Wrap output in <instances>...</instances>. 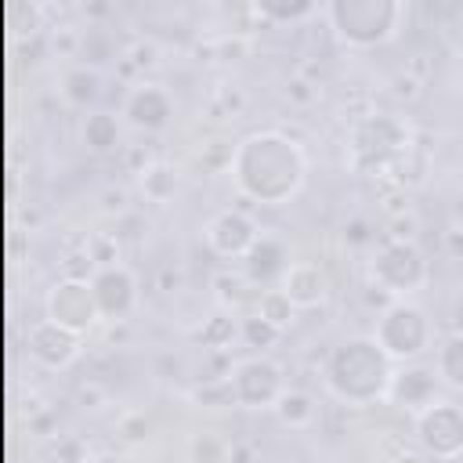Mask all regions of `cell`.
<instances>
[{
    "mask_svg": "<svg viewBox=\"0 0 463 463\" xmlns=\"http://www.w3.org/2000/svg\"><path fill=\"white\" fill-rule=\"evenodd\" d=\"M228 166L235 174V184L250 199H257L264 206H279L289 195H297V188L304 184L307 156L293 137H286L279 130H257V134L242 137L239 148H232Z\"/></svg>",
    "mask_w": 463,
    "mask_h": 463,
    "instance_id": "obj_1",
    "label": "cell"
},
{
    "mask_svg": "<svg viewBox=\"0 0 463 463\" xmlns=\"http://www.w3.org/2000/svg\"><path fill=\"white\" fill-rule=\"evenodd\" d=\"M391 358L373 336H351L340 347H333L326 362V387L347 402V405H373L387 398L391 387Z\"/></svg>",
    "mask_w": 463,
    "mask_h": 463,
    "instance_id": "obj_2",
    "label": "cell"
},
{
    "mask_svg": "<svg viewBox=\"0 0 463 463\" xmlns=\"http://www.w3.org/2000/svg\"><path fill=\"white\" fill-rule=\"evenodd\" d=\"M326 14L344 43L373 47V43H387L398 33L405 7L394 0H336L326 4Z\"/></svg>",
    "mask_w": 463,
    "mask_h": 463,
    "instance_id": "obj_3",
    "label": "cell"
},
{
    "mask_svg": "<svg viewBox=\"0 0 463 463\" xmlns=\"http://www.w3.org/2000/svg\"><path fill=\"white\" fill-rule=\"evenodd\" d=\"M373 340L383 347V354L391 362H405V358H420L430 347V322L423 315V307L409 304V300H394L380 322Z\"/></svg>",
    "mask_w": 463,
    "mask_h": 463,
    "instance_id": "obj_4",
    "label": "cell"
},
{
    "mask_svg": "<svg viewBox=\"0 0 463 463\" xmlns=\"http://www.w3.org/2000/svg\"><path fill=\"white\" fill-rule=\"evenodd\" d=\"M373 282L391 297H409L427 282V260L416 242L387 239L373 257Z\"/></svg>",
    "mask_w": 463,
    "mask_h": 463,
    "instance_id": "obj_5",
    "label": "cell"
},
{
    "mask_svg": "<svg viewBox=\"0 0 463 463\" xmlns=\"http://www.w3.org/2000/svg\"><path fill=\"white\" fill-rule=\"evenodd\" d=\"M228 394L235 405L242 409H275V402L286 394V383H282V365L257 354V358H246L239 362L232 373H228Z\"/></svg>",
    "mask_w": 463,
    "mask_h": 463,
    "instance_id": "obj_6",
    "label": "cell"
},
{
    "mask_svg": "<svg viewBox=\"0 0 463 463\" xmlns=\"http://www.w3.org/2000/svg\"><path fill=\"white\" fill-rule=\"evenodd\" d=\"M416 434L420 445L438 459L463 456V405L430 402L423 412H416Z\"/></svg>",
    "mask_w": 463,
    "mask_h": 463,
    "instance_id": "obj_7",
    "label": "cell"
},
{
    "mask_svg": "<svg viewBox=\"0 0 463 463\" xmlns=\"http://www.w3.org/2000/svg\"><path fill=\"white\" fill-rule=\"evenodd\" d=\"M365 134H373V145H351V163L358 170H383L387 163L402 159L409 152V130L402 119L380 112L358 123Z\"/></svg>",
    "mask_w": 463,
    "mask_h": 463,
    "instance_id": "obj_8",
    "label": "cell"
},
{
    "mask_svg": "<svg viewBox=\"0 0 463 463\" xmlns=\"http://www.w3.org/2000/svg\"><path fill=\"white\" fill-rule=\"evenodd\" d=\"M47 318L83 336L101 318L90 282L87 279H61V282H54L51 293H47Z\"/></svg>",
    "mask_w": 463,
    "mask_h": 463,
    "instance_id": "obj_9",
    "label": "cell"
},
{
    "mask_svg": "<svg viewBox=\"0 0 463 463\" xmlns=\"http://www.w3.org/2000/svg\"><path fill=\"white\" fill-rule=\"evenodd\" d=\"M90 289H94L101 318H127L134 311V304H137V279L123 264L98 268L94 279H90Z\"/></svg>",
    "mask_w": 463,
    "mask_h": 463,
    "instance_id": "obj_10",
    "label": "cell"
},
{
    "mask_svg": "<svg viewBox=\"0 0 463 463\" xmlns=\"http://www.w3.org/2000/svg\"><path fill=\"white\" fill-rule=\"evenodd\" d=\"M29 354H33L43 369H65V365H72L76 354H80V333H72V329L51 322V318H43V322H36V326L29 329Z\"/></svg>",
    "mask_w": 463,
    "mask_h": 463,
    "instance_id": "obj_11",
    "label": "cell"
},
{
    "mask_svg": "<svg viewBox=\"0 0 463 463\" xmlns=\"http://www.w3.org/2000/svg\"><path fill=\"white\" fill-rule=\"evenodd\" d=\"M257 239H260V232H257V224L250 221V213H242V210H221V213L210 217V224H206V242H210L221 257H246Z\"/></svg>",
    "mask_w": 463,
    "mask_h": 463,
    "instance_id": "obj_12",
    "label": "cell"
},
{
    "mask_svg": "<svg viewBox=\"0 0 463 463\" xmlns=\"http://www.w3.org/2000/svg\"><path fill=\"white\" fill-rule=\"evenodd\" d=\"M123 116H127L137 130H159V127H166L170 116H174V101H170V94H166L159 83H141V87H134V90L127 94Z\"/></svg>",
    "mask_w": 463,
    "mask_h": 463,
    "instance_id": "obj_13",
    "label": "cell"
},
{
    "mask_svg": "<svg viewBox=\"0 0 463 463\" xmlns=\"http://www.w3.org/2000/svg\"><path fill=\"white\" fill-rule=\"evenodd\" d=\"M434 387H438V373L427 369V365H409V369H398L391 376V387H387V398L398 402L402 409L409 412H423L430 402H434Z\"/></svg>",
    "mask_w": 463,
    "mask_h": 463,
    "instance_id": "obj_14",
    "label": "cell"
},
{
    "mask_svg": "<svg viewBox=\"0 0 463 463\" xmlns=\"http://www.w3.org/2000/svg\"><path fill=\"white\" fill-rule=\"evenodd\" d=\"M279 289L293 300V307H318V304L329 297V282H326L322 268L311 264V260H297V264H289L286 275H282V286H279Z\"/></svg>",
    "mask_w": 463,
    "mask_h": 463,
    "instance_id": "obj_15",
    "label": "cell"
},
{
    "mask_svg": "<svg viewBox=\"0 0 463 463\" xmlns=\"http://www.w3.org/2000/svg\"><path fill=\"white\" fill-rule=\"evenodd\" d=\"M286 268H289V260H286V242L260 232V239H257L253 250L246 253V271H250V279H253V282H268V279H275V275H286Z\"/></svg>",
    "mask_w": 463,
    "mask_h": 463,
    "instance_id": "obj_16",
    "label": "cell"
},
{
    "mask_svg": "<svg viewBox=\"0 0 463 463\" xmlns=\"http://www.w3.org/2000/svg\"><path fill=\"white\" fill-rule=\"evenodd\" d=\"M438 380H445L449 387L463 391V333H449L438 347V362H434Z\"/></svg>",
    "mask_w": 463,
    "mask_h": 463,
    "instance_id": "obj_17",
    "label": "cell"
},
{
    "mask_svg": "<svg viewBox=\"0 0 463 463\" xmlns=\"http://www.w3.org/2000/svg\"><path fill=\"white\" fill-rule=\"evenodd\" d=\"M61 94H65L69 105H90V101L101 94V76H98V69H87V65L69 69L65 80H61Z\"/></svg>",
    "mask_w": 463,
    "mask_h": 463,
    "instance_id": "obj_18",
    "label": "cell"
},
{
    "mask_svg": "<svg viewBox=\"0 0 463 463\" xmlns=\"http://www.w3.org/2000/svg\"><path fill=\"white\" fill-rule=\"evenodd\" d=\"M141 192L152 199V203H166L174 192H177V170L166 166V163H152L141 170Z\"/></svg>",
    "mask_w": 463,
    "mask_h": 463,
    "instance_id": "obj_19",
    "label": "cell"
},
{
    "mask_svg": "<svg viewBox=\"0 0 463 463\" xmlns=\"http://www.w3.org/2000/svg\"><path fill=\"white\" fill-rule=\"evenodd\" d=\"M119 137V127H116V116L109 112H90L87 123H83V141L94 148V152H109Z\"/></svg>",
    "mask_w": 463,
    "mask_h": 463,
    "instance_id": "obj_20",
    "label": "cell"
},
{
    "mask_svg": "<svg viewBox=\"0 0 463 463\" xmlns=\"http://www.w3.org/2000/svg\"><path fill=\"white\" fill-rule=\"evenodd\" d=\"M257 315H260V318H268L271 326L286 329V326L293 322L297 307H293V300H289L282 289H264V293H260V300H257Z\"/></svg>",
    "mask_w": 463,
    "mask_h": 463,
    "instance_id": "obj_21",
    "label": "cell"
},
{
    "mask_svg": "<svg viewBox=\"0 0 463 463\" xmlns=\"http://www.w3.org/2000/svg\"><path fill=\"white\" fill-rule=\"evenodd\" d=\"M275 412H279L282 423H289V427H304V423H311L315 405H311V398H307L304 391H286V394L275 402Z\"/></svg>",
    "mask_w": 463,
    "mask_h": 463,
    "instance_id": "obj_22",
    "label": "cell"
},
{
    "mask_svg": "<svg viewBox=\"0 0 463 463\" xmlns=\"http://www.w3.org/2000/svg\"><path fill=\"white\" fill-rule=\"evenodd\" d=\"M239 333H242V340H246L250 347H260V351L275 347V340L282 336V329H279V326H271V322H268V318H260V315H250V318H242Z\"/></svg>",
    "mask_w": 463,
    "mask_h": 463,
    "instance_id": "obj_23",
    "label": "cell"
},
{
    "mask_svg": "<svg viewBox=\"0 0 463 463\" xmlns=\"http://www.w3.org/2000/svg\"><path fill=\"white\" fill-rule=\"evenodd\" d=\"M235 329H239V326H235V318H228V315H213V318L199 329V340H203L206 347H217V351H221V347H228V344H232Z\"/></svg>",
    "mask_w": 463,
    "mask_h": 463,
    "instance_id": "obj_24",
    "label": "cell"
},
{
    "mask_svg": "<svg viewBox=\"0 0 463 463\" xmlns=\"http://www.w3.org/2000/svg\"><path fill=\"white\" fill-rule=\"evenodd\" d=\"M260 14H268V18H304V14H311L315 11V4H260L257 7Z\"/></svg>",
    "mask_w": 463,
    "mask_h": 463,
    "instance_id": "obj_25",
    "label": "cell"
},
{
    "mask_svg": "<svg viewBox=\"0 0 463 463\" xmlns=\"http://www.w3.org/2000/svg\"><path fill=\"white\" fill-rule=\"evenodd\" d=\"M441 246H445V253H449V257L463 260V224H452V228L441 235Z\"/></svg>",
    "mask_w": 463,
    "mask_h": 463,
    "instance_id": "obj_26",
    "label": "cell"
},
{
    "mask_svg": "<svg viewBox=\"0 0 463 463\" xmlns=\"http://www.w3.org/2000/svg\"><path fill=\"white\" fill-rule=\"evenodd\" d=\"M452 333H463V297L452 304Z\"/></svg>",
    "mask_w": 463,
    "mask_h": 463,
    "instance_id": "obj_27",
    "label": "cell"
},
{
    "mask_svg": "<svg viewBox=\"0 0 463 463\" xmlns=\"http://www.w3.org/2000/svg\"><path fill=\"white\" fill-rule=\"evenodd\" d=\"M90 463H123V459H119L116 452H101V456H94Z\"/></svg>",
    "mask_w": 463,
    "mask_h": 463,
    "instance_id": "obj_28",
    "label": "cell"
},
{
    "mask_svg": "<svg viewBox=\"0 0 463 463\" xmlns=\"http://www.w3.org/2000/svg\"><path fill=\"white\" fill-rule=\"evenodd\" d=\"M394 463H423V459H420V456H398Z\"/></svg>",
    "mask_w": 463,
    "mask_h": 463,
    "instance_id": "obj_29",
    "label": "cell"
}]
</instances>
